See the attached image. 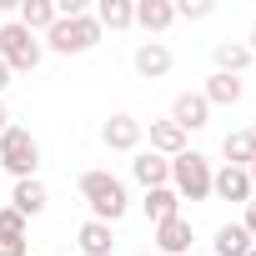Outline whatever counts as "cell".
Listing matches in <instances>:
<instances>
[{
	"mask_svg": "<svg viewBox=\"0 0 256 256\" xmlns=\"http://www.w3.org/2000/svg\"><path fill=\"white\" fill-rule=\"evenodd\" d=\"M80 196H86V206H90V221H120L126 216V206H131V201H126V186L110 176V171H86L80 176Z\"/></svg>",
	"mask_w": 256,
	"mask_h": 256,
	"instance_id": "obj_1",
	"label": "cell"
},
{
	"mask_svg": "<svg viewBox=\"0 0 256 256\" xmlns=\"http://www.w3.org/2000/svg\"><path fill=\"white\" fill-rule=\"evenodd\" d=\"M96 40H100V26H96L90 10H86V16H60V20L46 30V46H50L56 56H86Z\"/></svg>",
	"mask_w": 256,
	"mask_h": 256,
	"instance_id": "obj_2",
	"label": "cell"
},
{
	"mask_svg": "<svg viewBox=\"0 0 256 256\" xmlns=\"http://www.w3.org/2000/svg\"><path fill=\"white\" fill-rule=\"evenodd\" d=\"M0 166H6L16 181H30L40 171V141L26 131V126H6V136H0Z\"/></svg>",
	"mask_w": 256,
	"mask_h": 256,
	"instance_id": "obj_3",
	"label": "cell"
},
{
	"mask_svg": "<svg viewBox=\"0 0 256 256\" xmlns=\"http://www.w3.org/2000/svg\"><path fill=\"white\" fill-rule=\"evenodd\" d=\"M171 191L181 201H206L211 196V161L201 151H181L171 161Z\"/></svg>",
	"mask_w": 256,
	"mask_h": 256,
	"instance_id": "obj_4",
	"label": "cell"
},
{
	"mask_svg": "<svg viewBox=\"0 0 256 256\" xmlns=\"http://www.w3.org/2000/svg\"><path fill=\"white\" fill-rule=\"evenodd\" d=\"M40 56H46V46H40L20 20H6V26H0V60L10 66V76H16V70H36Z\"/></svg>",
	"mask_w": 256,
	"mask_h": 256,
	"instance_id": "obj_5",
	"label": "cell"
},
{
	"mask_svg": "<svg viewBox=\"0 0 256 256\" xmlns=\"http://www.w3.org/2000/svg\"><path fill=\"white\" fill-rule=\"evenodd\" d=\"M141 136H146V126H141L136 116H110V120L100 126V141H106L110 151H141Z\"/></svg>",
	"mask_w": 256,
	"mask_h": 256,
	"instance_id": "obj_6",
	"label": "cell"
},
{
	"mask_svg": "<svg viewBox=\"0 0 256 256\" xmlns=\"http://www.w3.org/2000/svg\"><path fill=\"white\" fill-rule=\"evenodd\" d=\"M171 66H176L171 46H161V40L136 46V76H141V80H166V76H171Z\"/></svg>",
	"mask_w": 256,
	"mask_h": 256,
	"instance_id": "obj_7",
	"label": "cell"
},
{
	"mask_svg": "<svg viewBox=\"0 0 256 256\" xmlns=\"http://www.w3.org/2000/svg\"><path fill=\"white\" fill-rule=\"evenodd\" d=\"M171 120L181 126V131H201V126L211 120V106H206V96H201V90H186V96H176V100H171Z\"/></svg>",
	"mask_w": 256,
	"mask_h": 256,
	"instance_id": "obj_8",
	"label": "cell"
},
{
	"mask_svg": "<svg viewBox=\"0 0 256 256\" xmlns=\"http://www.w3.org/2000/svg\"><path fill=\"white\" fill-rule=\"evenodd\" d=\"M211 196H221V201H251V176L241 171V166H221V171H211Z\"/></svg>",
	"mask_w": 256,
	"mask_h": 256,
	"instance_id": "obj_9",
	"label": "cell"
},
{
	"mask_svg": "<svg viewBox=\"0 0 256 256\" xmlns=\"http://www.w3.org/2000/svg\"><path fill=\"white\" fill-rule=\"evenodd\" d=\"M131 176H136L146 191H156V186H171V161H166V156H156V151H136V161H131Z\"/></svg>",
	"mask_w": 256,
	"mask_h": 256,
	"instance_id": "obj_10",
	"label": "cell"
},
{
	"mask_svg": "<svg viewBox=\"0 0 256 256\" xmlns=\"http://www.w3.org/2000/svg\"><path fill=\"white\" fill-rule=\"evenodd\" d=\"M191 241H196V236H191V221H186V216H171V221L156 226V246H161L166 256H186Z\"/></svg>",
	"mask_w": 256,
	"mask_h": 256,
	"instance_id": "obj_11",
	"label": "cell"
},
{
	"mask_svg": "<svg viewBox=\"0 0 256 256\" xmlns=\"http://www.w3.org/2000/svg\"><path fill=\"white\" fill-rule=\"evenodd\" d=\"M151 151L166 156V161H176L186 151V131H181L176 120H151Z\"/></svg>",
	"mask_w": 256,
	"mask_h": 256,
	"instance_id": "obj_12",
	"label": "cell"
},
{
	"mask_svg": "<svg viewBox=\"0 0 256 256\" xmlns=\"http://www.w3.org/2000/svg\"><path fill=\"white\" fill-rule=\"evenodd\" d=\"M46 201H50V196H46V186H40L36 176H30V181H16V191H10V211H20L26 221H30V216H40V211H46Z\"/></svg>",
	"mask_w": 256,
	"mask_h": 256,
	"instance_id": "obj_13",
	"label": "cell"
},
{
	"mask_svg": "<svg viewBox=\"0 0 256 256\" xmlns=\"http://www.w3.org/2000/svg\"><path fill=\"white\" fill-rule=\"evenodd\" d=\"M96 26H100V30L136 26V0H100V6H96Z\"/></svg>",
	"mask_w": 256,
	"mask_h": 256,
	"instance_id": "obj_14",
	"label": "cell"
},
{
	"mask_svg": "<svg viewBox=\"0 0 256 256\" xmlns=\"http://www.w3.org/2000/svg\"><path fill=\"white\" fill-rule=\"evenodd\" d=\"M146 216H151V226H161V221H171V216H181V196L171 191V186H156V191H146Z\"/></svg>",
	"mask_w": 256,
	"mask_h": 256,
	"instance_id": "obj_15",
	"label": "cell"
},
{
	"mask_svg": "<svg viewBox=\"0 0 256 256\" xmlns=\"http://www.w3.org/2000/svg\"><path fill=\"white\" fill-rule=\"evenodd\" d=\"M60 16H56V0H20V26L36 36V30H50Z\"/></svg>",
	"mask_w": 256,
	"mask_h": 256,
	"instance_id": "obj_16",
	"label": "cell"
},
{
	"mask_svg": "<svg viewBox=\"0 0 256 256\" xmlns=\"http://www.w3.org/2000/svg\"><path fill=\"white\" fill-rule=\"evenodd\" d=\"M171 20H176V6H171V0H136V26L166 30Z\"/></svg>",
	"mask_w": 256,
	"mask_h": 256,
	"instance_id": "obj_17",
	"label": "cell"
},
{
	"mask_svg": "<svg viewBox=\"0 0 256 256\" xmlns=\"http://www.w3.org/2000/svg\"><path fill=\"white\" fill-rule=\"evenodd\" d=\"M201 96H206V106H236V100H241V76H221V70H216Z\"/></svg>",
	"mask_w": 256,
	"mask_h": 256,
	"instance_id": "obj_18",
	"label": "cell"
},
{
	"mask_svg": "<svg viewBox=\"0 0 256 256\" xmlns=\"http://www.w3.org/2000/svg\"><path fill=\"white\" fill-rule=\"evenodd\" d=\"M80 251H86V256H110V251H116L110 226H106V221H86V226H80Z\"/></svg>",
	"mask_w": 256,
	"mask_h": 256,
	"instance_id": "obj_19",
	"label": "cell"
},
{
	"mask_svg": "<svg viewBox=\"0 0 256 256\" xmlns=\"http://www.w3.org/2000/svg\"><path fill=\"white\" fill-rule=\"evenodd\" d=\"M256 241L246 236V226H221L216 241H211V256H246Z\"/></svg>",
	"mask_w": 256,
	"mask_h": 256,
	"instance_id": "obj_20",
	"label": "cell"
},
{
	"mask_svg": "<svg viewBox=\"0 0 256 256\" xmlns=\"http://www.w3.org/2000/svg\"><path fill=\"white\" fill-rule=\"evenodd\" d=\"M246 66H251V50L246 46H236V40H221L216 46V70L221 76H241Z\"/></svg>",
	"mask_w": 256,
	"mask_h": 256,
	"instance_id": "obj_21",
	"label": "cell"
},
{
	"mask_svg": "<svg viewBox=\"0 0 256 256\" xmlns=\"http://www.w3.org/2000/svg\"><path fill=\"white\" fill-rule=\"evenodd\" d=\"M221 151H226V166H241V171L256 161V141H251L246 131H231V136L221 141Z\"/></svg>",
	"mask_w": 256,
	"mask_h": 256,
	"instance_id": "obj_22",
	"label": "cell"
},
{
	"mask_svg": "<svg viewBox=\"0 0 256 256\" xmlns=\"http://www.w3.org/2000/svg\"><path fill=\"white\" fill-rule=\"evenodd\" d=\"M216 6H211V0H181V6H176V16L181 20H206Z\"/></svg>",
	"mask_w": 256,
	"mask_h": 256,
	"instance_id": "obj_23",
	"label": "cell"
},
{
	"mask_svg": "<svg viewBox=\"0 0 256 256\" xmlns=\"http://www.w3.org/2000/svg\"><path fill=\"white\" fill-rule=\"evenodd\" d=\"M0 236H26V216L6 206V211H0Z\"/></svg>",
	"mask_w": 256,
	"mask_h": 256,
	"instance_id": "obj_24",
	"label": "cell"
},
{
	"mask_svg": "<svg viewBox=\"0 0 256 256\" xmlns=\"http://www.w3.org/2000/svg\"><path fill=\"white\" fill-rule=\"evenodd\" d=\"M0 256H26V236H0Z\"/></svg>",
	"mask_w": 256,
	"mask_h": 256,
	"instance_id": "obj_25",
	"label": "cell"
},
{
	"mask_svg": "<svg viewBox=\"0 0 256 256\" xmlns=\"http://www.w3.org/2000/svg\"><path fill=\"white\" fill-rule=\"evenodd\" d=\"M241 226H246V236L256 241V201H246V216H241Z\"/></svg>",
	"mask_w": 256,
	"mask_h": 256,
	"instance_id": "obj_26",
	"label": "cell"
},
{
	"mask_svg": "<svg viewBox=\"0 0 256 256\" xmlns=\"http://www.w3.org/2000/svg\"><path fill=\"white\" fill-rule=\"evenodd\" d=\"M6 126H10V110H6V100H0V136H6Z\"/></svg>",
	"mask_w": 256,
	"mask_h": 256,
	"instance_id": "obj_27",
	"label": "cell"
},
{
	"mask_svg": "<svg viewBox=\"0 0 256 256\" xmlns=\"http://www.w3.org/2000/svg\"><path fill=\"white\" fill-rule=\"evenodd\" d=\"M6 86H10V66H6V60H0V90H6Z\"/></svg>",
	"mask_w": 256,
	"mask_h": 256,
	"instance_id": "obj_28",
	"label": "cell"
},
{
	"mask_svg": "<svg viewBox=\"0 0 256 256\" xmlns=\"http://www.w3.org/2000/svg\"><path fill=\"white\" fill-rule=\"evenodd\" d=\"M246 176H251V191H256V161H251V166H246Z\"/></svg>",
	"mask_w": 256,
	"mask_h": 256,
	"instance_id": "obj_29",
	"label": "cell"
},
{
	"mask_svg": "<svg viewBox=\"0 0 256 256\" xmlns=\"http://www.w3.org/2000/svg\"><path fill=\"white\" fill-rule=\"evenodd\" d=\"M246 50H251V56H256V26H251V46H246Z\"/></svg>",
	"mask_w": 256,
	"mask_h": 256,
	"instance_id": "obj_30",
	"label": "cell"
},
{
	"mask_svg": "<svg viewBox=\"0 0 256 256\" xmlns=\"http://www.w3.org/2000/svg\"><path fill=\"white\" fill-rule=\"evenodd\" d=\"M246 136H251V141H256V120H251V131H246Z\"/></svg>",
	"mask_w": 256,
	"mask_h": 256,
	"instance_id": "obj_31",
	"label": "cell"
},
{
	"mask_svg": "<svg viewBox=\"0 0 256 256\" xmlns=\"http://www.w3.org/2000/svg\"><path fill=\"white\" fill-rule=\"evenodd\" d=\"M246 256H256V246H251V251H246Z\"/></svg>",
	"mask_w": 256,
	"mask_h": 256,
	"instance_id": "obj_32",
	"label": "cell"
}]
</instances>
